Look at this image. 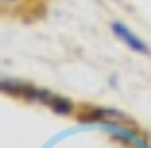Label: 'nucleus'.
Returning <instances> with one entry per match:
<instances>
[{"label": "nucleus", "mask_w": 151, "mask_h": 148, "mask_svg": "<svg viewBox=\"0 0 151 148\" xmlns=\"http://www.w3.org/2000/svg\"><path fill=\"white\" fill-rule=\"evenodd\" d=\"M111 31L115 34V38H117V41H122V43H124L129 49H133L135 54H142V56H149V54H151V47H149V45H147L133 29H129L124 23L113 20V23H111Z\"/></svg>", "instance_id": "obj_1"}, {"label": "nucleus", "mask_w": 151, "mask_h": 148, "mask_svg": "<svg viewBox=\"0 0 151 148\" xmlns=\"http://www.w3.org/2000/svg\"><path fill=\"white\" fill-rule=\"evenodd\" d=\"M23 0H0V7H14V5H20Z\"/></svg>", "instance_id": "obj_2"}]
</instances>
